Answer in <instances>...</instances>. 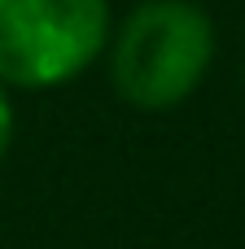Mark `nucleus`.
<instances>
[{"mask_svg":"<svg viewBox=\"0 0 245 249\" xmlns=\"http://www.w3.org/2000/svg\"><path fill=\"white\" fill-rule=\"evenodd\" d=\"M215 61V26L193 0H145L118 26L110 74L127 105L171 109L197 92Z\"/></svg>","mask_w":245,"mask_h":249,"instance_id":"f257e3e1","label":"nucleus"},{"mask_svg":"<svg viewBox=\"0 0 245 249\" xmlns=\"http://www.w3.org/2000/svg\"><path fill=\"white\" fill-rule=\"evenodd\" d=\"M110 0H0V83L61 88L105 48Z\"/></svg>","mask_w":245,"mask_h":249,"instance_id":"f03ea898","label":"nucleus"},{"mask_svg":"<svg viewBox=\"0 0 245 249\" xmlns=\"http://www.w3.org/2000/svg\"><path fill=\"white\" fill-rule=\"evenodd\" d=\"M9 144H13V105H9V92L0 83V158L9 153Z\"/></svg>","mask_w":245,"mask_h":249,"instance_id":"7ed1b4c3","label":"nucleus"}]
</instances>
